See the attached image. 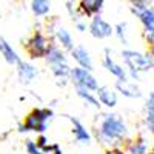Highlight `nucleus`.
I'll return each mask as SVG.
<instances>
[{"label": "nucleus", "mask_w": 154, "mask_h": 154, "mask_svg": "<svg viewBox=\"0 0 154 154\" xmlns=\"http://www.w3.org/2000/svg\"><path fill=\"white\" fill-rule=\"evenodd\" d=\"M69 82L74 86H82L86 88L89 91H97L99 89V80L96 79V75L93 74V71H89L86 68H80V66H74L71 69L69 74Z\"/></svg>", "instance_id": "obj_5"}, {"label": "nucleus", "mask_w": 154, "mask_h": 154, "mask_svg": "<svg viewBox=\"0 0 154 154\" xmlns=\"http://www.w3.org/2000/svg\"><path fill=\"white\" fill-rule=\"evenodd\" d=\"M49 45L51 40L42 31H34L32 35L25 42V51L31 59H45Z\"/></svg>", "instance_id": "obj_4"}, {"label": "nucleus", "mask_w": 154, "mask_h": 154, "mask_svg": "<svg viewBox=\"0 0 154 154\" xmlns=\"http://www.w3.org/2000/svg\"><path fill=\"white\" fill-rule=\"evenodd\" d=\"M148 53H149V54H151V56L154 57V46H151V48H148Z\"/></svg>", "instance_id": "obj_31"}, {"label": "nucleus", "mask_w": 154, "mask_h": 154, "mask_svg": "<svg viewBox=\"0 0 154 154\" xmlns=\"http://www.w3.org/2000/svg\"><path fill=\"white\" fill-rule=\"evenodd\" d=\"M143 128L145 131L151 136H154V111H148L145 112V117H143Z\"/></svg>", "instance_id": "obj_23"}, {"label": "nucleus", "mask_w": 154, "mask_h": 154, "mask_svg": "<svg viewBox=\"0 0 154 154\" xmlns=\"http://www.w3.org/2000/svg\"><path fill=\"white\" fill-rule=\"evenodd\" d=\"M96 96H97L99 102L102 103V106H105L108 109L116 108V105H117V102H119L116 88H111L108 85H100L99 89L96 91Z\"/></svg>", "instance_id": "obj_11"}, {"label": "nucleus", "mask_w": 154, "mask_h": 154, "mask_svg": "<svg viewBox=\"0 0 154 154\" xmlns=\"http://www.w3.org/2000/svg\"><path fill=\"white\" fill-rule=\"evenodd\" d=\"M142 37H143V40H145V43H146L148 48L154 46V26H146V28H143Z\"/></svg>", "instance_id": "obj_24"}, {"label": "nucleus", "mask_w": 154, "mask_h": 154, "mask_svg": "<svg viewBox=\"0 0 154 154\" xmlns=\"http://www.w3.org/2000/svg\"><path fill=\"white\" fill-rule=\"evenodd\" d=\"M88 31L94 38H99V40H105V38L114 35V26L102 16H96L91 19V22L88 23Z\"/></svg>", "instance_id": "obj_6"}, {"label": "nucleus", "mask_w": 154, "mask_h": 154, "mask_svg": "<svg viewBox=\"0 0 154 154\" xmlns=\"http://www.w3.org/2000/svg\"><path fill=\"white\" fill-rule=\"evenodd\" d=\"M53 154H63V151H62V148H60V145H57V148L53 151Z\"/></svg>", "instance_id": "obj_30"}, {"label": "nucleus", "mask_w": 154, "mask_h": 154, "mask_svg": "<svg viewBox=\"0 0 154 154\" xmlns=\"http://www.w3.org/2000/svg\"><path fill=\"white\" fill-rule=\"evenodd\" d=\"M123 148L128 154H148L151 149L148 139L143 134H137L134 139H128Z\"/></svg>", "instance_id": "obj_12"}, {"label": "nucleus", "mask_w": 154, "mask_h": 154, "mask_svg": "<svg viewBox=\"0 0 154 154\" xmlns=\"http://www.w3.org/2000/svg\"><path fill=\"white\" fill-rule=\"evenodd\" d=\"M114 35L119 38L122 45H128V25L125 22H120L114 26Z\"/></svg>", "instance_id": "obj_21"}, {"label": "nucleus", "mask_w": 154, "mask_h": 154, "mask_svg": "<svg viewBox=\"0 0 154 154\" xmlns=\"http://www.w3.org/2000/svg\"><path fill=\"white\" fill-rule=\"evenodd\" d=\"M131 5H143V6H151L154 5V0H128Z\"/></svg>", "instance_id": "obj_29"}, {"label": "nucleus", "mask_w": 154, "mask_h": 154, "mask_svg": "<svg viewBox=\"0 0 154 154\" xmlns=\"http://www.w3.org/2000/svg\"><path fill=\"white\" fill-rule=\"evenodd\" d=\"M93 133L96 140L102 146L114 148V146H125L130 130H128V125L120 114L102 112L100 117H97Z\"/></svg>", "instance_id": "obj_1"}, {"label": "nucleus", "mask_w": 154, "mask_h": 154, "mask_svg": "<svg viewBox=\"0 0 154 154\" xmlns=\"http://www.w3.org/2000/svg\"><path fill=\"white\" fill-rule=\"evenodd\" d=\"M143 111L148 112V111H154V91H151L146 99H145V103H143Z\"/></svg>", "instance_id": "obj_25"}, {"label": "nucleus", "mask_w": 154, "mask_h": 154, "mask_svg": "<svg viewBox=\"0 0 154 154\" xmlns=\"http://www.w3.org/2000/svg\"><path fill=\"white\" fill-rule=\"evenodd\" d=\"M68 119V122L71 123V133L74 136V140L79 145H89L93 140V134L88 128L77 119V117H72V116H65Z\"/></svg>", "instance_id": "obj_7"}, {"label": "nucleus", "mask_w": 154, "mask_h": 154, "mask_svg": "<svg viewBox=\"0 0 154 154\" xmlns=\"http://www.w3.org/2000/svg\"><path fill=\"white\" fill-rule=\"evenodd\" d=\"M120 57L126 71H133L140 75L154 68V57L149 53H140V51H136V49L125 48L122 49Z\"/></svg>", "instance_id": "obj_3"}, {"label": "nucleus", "mask_w": 154, "mask_h": 154, "mask_svg": "<svg viewBox=\"0 0 154 154\" xmlns=\"http://www.w3.org/2000/svg\"><path fill=\"white\" fill-rule=\"evenodd\" d=\"M0 56L3 57V60L11 66H17L19 63L22 62L20 56L17 54V51L12 48V45L0 35Z\"/></svg>", "instance_id": "obj_16"}, {"label": "nucleus", "mask_w": 154, "mask_h": 154, "mask_svg": "<svg viewBox=\"0 0 154 154\" xmlns=\"http://www.w3.org/2000/svg\"><path fill=\"white\" fill-rule=\"evenodd\" d=\"M23 148H25V152H26V154H45L43 149L35 143V140H31V139L25 140Z\"/></svg>", "instance_id": "obj_22"}, {"label": "nucleus", "mask_w": 154, "mask_h": 154, "mask_svg": "<svg viewBox=\"0 0 154 154\" xmlns=\"http://www.w3.org/2000/svg\"><path fill=\"white\" fill-rule=\"evenodd\" d=\"M148 154H154V145L151 146V149H149V152H148Z\"/></svg>", "instance_id": "obj_32"}, {"label": "nucleus", "mask_w": 154, "mask_h": 154, "mask_svg": "<svg viewBox=\"0 0 154 154\" xmlns=\"http://www.w3.org/2000/svg\"><path fill=\"white\" fill-rule=\"evenodd\" d=\"M102 66H103L111 75H114L116 79H126V68H123L120 63H117L112 57V51L109 48H105L103 57H102Z\"/></svg>", "instance_id": "obj_9"}, {"label": "nucleus", "mask_w": 154, "mask_h": 154, "mask_svg": "<svg viewBox=\"0 0 154 154\" xmlns=\"http://www.w3.org/2000/svg\"><path fill=\"white\" fill-rule=\"evenodd\" d=\"M114 88H116V91L120 93L126 99H140L143 96V93H142V89L139 88V85H136V82L130 80L128 77L126 79H116Z\"/></svg>", "instance_id": "obj_8"}, {"label": "nucleus", "mask_w": 154, "mask_h": 154, "mask_svg": "<svg viewBox=\"0 0 154 154\" xmlns=\"http://www.w3.org/2000/svg\"><path fill=\"white\" fill-rule=\"evenodd\" d=\"M71 59L75 62V66H80V68H86L89 71H93V57L89 54V51L82 46V45H77L74 46V49L69 53Z\"/></svg>", "instance_id": "obj_13"}, {"label": "nucleus", "mask_w": 154, "mask_h": 154, "mask_svg": "<svg viewBox=\"0 0 154 154\" xmlns=\"http://www.w3.org/2000/svg\"><path fill=\"white\" fill-rule=\"evenodd\" d=\"M103 154H128L123 146H114V148H105Z\"/></svg>", "instance_id": "obj_27"}, {"label": "nucleus", "mask_w": 154, "mask_h": 154, "mask_svg": "<svg viewBox=\"0 0 154 154\" xmlns=\"http://www.w3.org/2000/svg\"><path fill=\"white\" fill-rule=\"evenodd\" d=\"M74 89H75L77 97L82 99L86 105L93 106L94 109H99V108L102 106V103L99 102V99H97V96H96V93H94V91H89V89L82 88V86H74Z\"/></svg>", "instance_id": "obj_19"}, {"label": "nucleus", "mask_w": 154, "mask_h": 154, "mask_svg": "<svg viewBox=\"0 0 154 154\" xmlns=\"http://www.w3.org/2000/svg\"><path fill=\"white\" fill-rule=\"evenodd\" d=\"M54 119V111L51 108H34L25 116L23 122L19 126V133H37L45 134L48 123Z\"/></svg>", "instance_id": "obj_2"}, {"label": "nucleus", "mask_w": 154, "mask_h": 154, "mask_svg": "<svg viewBox=\"0 0 154 154\" xmlns=\"http://www.w3.org/2000/svg\"><path fill=\"white\" fill-rule=\"evenodd\" d=\"M131 14L136 16L140 23L143 25V28L146 26H154V5L151 6H143V5H131L130 8Z\"/></svg>", "instance_id": "obj_14"}, {"label": "nucleus", "mask_w": 154, "mask_h": 154, "mask_svg": "<svg viewBox=\"0 0 154 154\" xmlns=\"http://www.w3.org/2000/svg\"><path fill=\"white\" fill-rule=\"evenodd\" d=\"M17 69V77L19 80L25 85L32 83L37 77H38V68L34 65V63L28 62V60H22L19 65L16 66Z\"/></svg>", "instance_id": "obj_10"}, {"label": "nucleus", "mask_w": 154, "mask_h": 154, "mask_svg": "<svg viewBox=\"0 0 154 154\" xmlns=\"http://www.w3.org/2000/svg\"><path fill=\"white\" fill-rule=\"evenodd\" d=\"M74 26H75V29L79 31V32H85L86 29H88V25L82 20V19H79V20H75L74 22Z\"/></svg>", "instance_id": "obj_28"}, {"label": "nucleus", "mask_w": 154, "mask_h": 154, "mask_svg": "<svg viewBox=\"0 0 154 154\" xmlns=\"http://www.w3.org/2000/svg\"><path fill=\"white\" fill-rule=\"evenodd\" d=\"M45 62H46L48 66L59 65V63H66L68 57L65 54V49H62L56 42H51V45L48 48V53L45 56Z\"/></svg>", "instance_id": "obj_17"}, {"label": "nucleus", "mask_w": 154, "mask_h": 154, "mask_svg": "<svg viewBox=\"0 0 154 154\" xmlns=\"http://www.w3.org/2000/svg\"><path fill=\"white\" fill-rule=\"evenodd\" d=\"M53 38H54V42H56L62 49L68 51V53H71V51L74 49V40H72V35H71V32H69L66 28H63V26H57Z\"/></svg>", "instance_id": "obj_18"}, {"label": "nucleus", "mask_w": 154, "mask_h": 154, "mask_svg": "<svg viewBox=\"0 0 154 154\" xmlns=\"http://www.w3.org/2000/svg\"><path fill=\"white\" fill-rule=\"evenodd\" d=\"M105 0H79V12L80 16H86L93 19L96 16H100L103 9Z\"/></svg>", "instance_id": "obj_15"}, {"label": "nucleus", "mask_w": 154, "mask_h": 154, "mask_svg": "<svg viewBox=\"0 0 154 154\" xmlns=\"http://www.w3.org/2000/svg\"><path fill=\"white\" fill-rule=\"evenodd\" d=\"M35 143H37L38 146H40L42 149H45L51 142H49V139H48L45 134H38V136H37V139H35Z\"/></svg>", "instance_id": "obj_26"}, {"label": "nucleus", "mask_w": 154, "mask_h": 154, "mask_svg": "<svg viewBox=\"0 0 154 154\" xmlns=\"http://www.w3.org/2000/svg\"><path fill=\"white\" fill-rule=\"evenodd\" d=\"M51 11V2L49 0H32L31 2V12L34 17H45Z\"/></svg>", "instance_id": "obj_20"}]
</instances>
